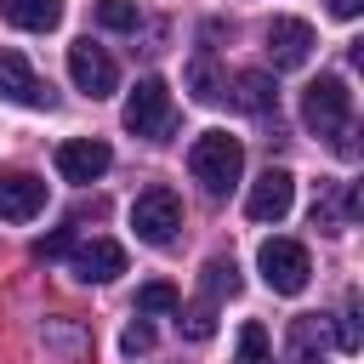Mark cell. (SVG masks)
Listing matches in <instances>:
<instances>
[{
	"mask_svg": "<svg viewBox=\"0 0 364 364\" xmlns=\"http://www.w3.org/2000/svg\"><path fill=\"white\" fill-rule=\"evenodd\" d=\"M301 119H307V131H318L341 154H353V91H347L341 74H318L301 91Z\"/></svg>",
	"mask_w": 364,
	"mask_h": 364,
	"instance_id": "6da1fadb",
	"label": "cell"
},
{
	"mask_svg": "<svg viewBox=\"0 0 364 364\" xmlns=\"http://www.w3.org/2000/svg\"><path fill=\"white\" fill-rule=\"evenodd\" d=\"M188 171L205 193H228L245 171V142L228 136V131H199L193 148H188Z\"/></svg>",
	"mask_w": 364,
	"mask_h": 364,
	"instance_id": "7a4b0ae2",
	"label": "cell"
},
{
	"mask_svg": "<svg viewBox=\"0 0 364 364\" xmlns=\"http://www.w3.org/2000/svg\"><path fill=\"white\" fill-rule=\"evenodd\" d=\"M131 228H136L142 245H171L176 228H182V199L171 188H142L131 199Z\"/></svg>",
	"mask_w": 364,
	"mask_h": 364,
	"instance_id": "3957f363",
	"label": "cell"
},
{
	"mask_svg": "<svg viewBox=\"0 0 364 364\" xmlns=\"http://www.w3.org/2000/svg\"><path fill=\"white\" fill-rule=\"evenodd\" d=\"M256 267H262L267 290H279V296H301L307 290V273H313L307 245H296V239H267L256 250Z\"/></svg>",
	"mask_w": 364,
	"mask_h": 364,
	"instance_id": "277c9868",
	"label": "cell"
},
{
	"mask_svg": "<svg viewBox=\"0 0 364 364\" xmlns=\"http://www.w3.org/2000/svg\"><path fill=\"white\" fill-rule=\"evenodd\" d=\"M125 131H136V136H165L171 131V85L159 74H148V80L131 85V97H125Z\"/></svg>",
	"mask_w": 364,
	"mask_h": 364,
	"instance_id": "5b68a950",
	"label": "cell"
},
{
	"mask_svg": "<svg viewBox=\"0 0 364 364\" xmlns=\"http://www.w3.org/2000/svg\"><path fill=\"white\" fill-rule=\"evenodd\" d=\"M68 80H74V91H85V97L97 102V97H114V91H119V63H114L102 46L74 40V46H68Z\"/></svg>",
	"mask_w": 364,
	"mask_h": 364,
	"instance_id": "8992f818",
	"label": "cell"
},
{
	"mask_svg": "<svg viewBox=\"0 0 364 364\" xmlns=\"http://www.w3.org/2000/svg\"><path fill=\"white\" fill-rule=\"evenodd\" d=\"M290 205H296V176L284 165H267L245 193V216L250 222H279V216H290Z\"/></svg>",
	"mask_w": 364,
	"mask_h": 364,
	"instance_id": "52a82bcc",
	"label": "cell"
},
{
	"mask_svg": "<svg viewBox=\"0 0 364 364\" xmlns=\"http://www.w3.org/2000/svg\"><path fill=\"white\" fill-rule=\"evenodd\" d=\"M0 97L17 108H51V85L28 68L23 51H0Z\"/></svg>",
	"mask_w": 364,
	"mask_h": 364,
	"instance_id": "ba28073f",
	"label": "cell"
},
{
	"mask_svg": "<svg viewBox=\"0 0 364 364\" xmlns=\"http://www.w3.org/2000/svg\"><path fill=\"white\" fill-rule=\"evenodd\" d=\"M108 165H114V148H108V142H97V136L57 142V176H63V182H97Z\"/></svg>",
	"mask_w": 364,
	"mask_h": 364,
	"instance_id": "9c48e42d",
	"label": "cell"
},
{
	"mask_svg": "<svg viewBox=\"0 0 364 364\" xmlns=\"http://www.w3.org/2000/svg\"><path fill=\"white\" fill-rule=\"evenodd\" d=\"M46 210V182L34 171H0V222H34Z\"/></svg>",
	"mask_w": 364,
	"mask_h": 364,
	"instance_id": "30bf717a",
	"label": "cell"
},
{
	"mask_svg": "<svg viewBox=\"0 0 364 364\" xmlns=\"http://www.w3.org/2000/svg\"><path fill=\"white\" fill-rule=\"evenodd\" d=\"M313 57V23L301 17H273L267 23V63L273 68H301Z\"/></svg>",
	"mask_w": 364,
	"mask_h": 364,
	"instance_id": "8fae6325",
	"label": "cell"
},
{
	"mask_svg": "<svg viewBox=\"0 0 364 364\" xmlns=\"http://www.w3.org/2000/svg\"><path fill=\"white\" fill-rule=\"evenodd\" d=\"M68 256H74V279H85V284H108V279L125 273V245L119 239H85Z\"/></svg>",
	"mask_w": 364,
	"mask_h": 364,
	"instance_id": "7c38bea8",
	"label": "cell"
},
{
	"mask_svg": "<svg viewBox=\"0 0 364 364\" xmlns=\"http://www.w3.org/2000/svg\"><path fill=\"white\" fill-rule=\"evenodd\" d=\"M358 216V193L353 182H318V199H313V228H347Z\"/></svg>",
	"mask_w": 364,
	"mask_h": 364,
	"instance_id": "4fadbf2b",
	"label": "cell"
},
{
	"mask_svg": "<svg viewBox=\"0 0 364 364\" xmlns=\"http://www.w3.org/2000/svg\"><path fill=\"white\" fill-rule=\"evenodd\" d=\"M0 11L11 28H28V34H51L63 23V0H0Z\"/></svg>",
	"mask_w": 364,
	"mask_h": 364,
	"instance_id": "5bb4252c",
	"label": "cell"
},
{
	"mask_svg": "<svg viewBox=\"0 0 364 364\" xmlns=\"http://www.w3.org/2000/svg\"><path fill=\"white\" fill-rule=\"evenodd\" d=\"M233 102H239L245 114H267V108H273V80H267L262 68H245V74L233 80Z\"/></svg>",
	"mask_w": 364,
	"mask_h": 364,
	"instance_id": "9a60e30c",
	"label": "cell"
},
{
	"mask_svg": "<svg viewBox=\"0 0 364 364\" xmlns=\"http://www.w3.org/2000/svg\"><path fill=\"white\" fill-rule=\"evenodd\" d=\"M176 307H182V296H176V284H165V279H154V284L136 290V318H159V313H176Z\"/></svg>",
	"mask_w": 364,
	"mask_h": 364,
	"instance_id": "2e32d148",
	"label": "cell"
},
{
	"mask_svg": "<svg viewBox=\"0 0 364 364\" xmlns=\"http://www.w3.org/2000/svg\"><path fill=\"white\" fill-rule=\"evenodd\" d=\"M188 91H193V102H216L228 91V80L210 68V57H199V63H188Z\"/></svg>",
	"mask_w": 364,
	"mask_h": 364,
	"instance_id": "e0dca14e",
	"label": "cell"
},
{
	"mask_svg": "<svg viewBox=\"0 0 364 364\" xmlns=\"http://www.w3.org/2000/svg\"><path fill=\"white\" fill-rule=\"evenodd\" d=\"M233 364H273V347H267V330L250 318L245 330H239V353H233Z\"/></svg>",
	"mask_w": 364,
	"mask_h": 364,
	"instance_id": "ac0fdd59",
	"label": "cell"
},
{
	"mask_svg": "<svg viewBox=\"0 0 364 364\" xmlns=\"http://www.w3.org/2000/svg\"><path fill=\"white\" fill-rule=\"evenodd\" d=\"M176 324H182V336H193V341H210V336H216V307H210V301H193L188 313L176 307Z\"/></svg>",
	"mask_w": 364,
	"mask_h": 364,
	"instance_id": "d6986e66",
	"label": "cell"
},
{
	"mask_svg": "<svg viewBox=\"0 0 364 364\" xmlns=\"http://www.w3.org/2000/svg\"><path fill=\"white\" fill-rule=\"evenodd\" d=\"M97 23L114 34H131L142 17H136V0H97Z\"/></svg>",
	"mask_w": 364,
	"mask_h": 364,
	"instance_id": "ffe728a7",
	"label": "cell"
},
{
	"mask_svg": "<svg viewBox=\"0 0 364 364\" xmlns=\"http://www.w3.org/2000/svg\"><path fill=\"white\" fill-rule=\"evenodd\" d=\"M205 290H210V296H233V290H239L233 256H210V262H205Z\"/></svg>",
	"mask_w": 364,
	"mask_h": 364,
	"instance_id": "44dd1931",
	"label": "cell"
},
{
	"mask_svg": "<svg viewBox=\"0 0 364 364\" xmlns=\"http://www.w3.org/2000/svg\"><path fill=\"white\" fill-rule=\"evenodd\" d=\"M74 250V228H57V233H46L40 245H34V256L40 262H51V256H68Z\"/></svg>",
	"mask_w": 364,
	"mask_h": 364,
	"instance_id": "7402d4cb",
	"label": "cell"
},
{
	"mask_svg": "<svg viewBox=\"0 0 364 364\" xmlns=\"http://www.w3.org/2000/svg\"><path fill=\"white\" fill-rule=\"evenodd\" d=\"M336 347H341V353H358V347H364V336H358V313H353V307L336 318Z\"/></svg>",
	"mask_w": 364,
	"mask_h": 364,
	"instance_id": "603a6c76",
	"label": "cell"
},
{
	"mask_svg": "<svg viewBox=\"0 0 364 364\" xmlns=\"http://www.w3.org/2000/svg\"><path fill=\"white\" fill-rule=\"evenodd\" d=\"M119 347H125V353H148V347H154V324H148V318H136V324H125V336H119Z\"/></svg>",
	"mask_w": 364,
	"mask_h": 364,
	"instance_id": "cb8c5ba5",
	"label": "cell"
},
{
	"mask_svg": "<svg viewBox=\"0 0 364 364\" xmlns=\"http://www.w3.org/2000/svg\"><path fill=\"white\" fill-rule=\"evenodd\" d=\"M330 11H336V17H358V11H364V0H330Z\"/></svg>",
	"mask_w": 364,
	"mask_h": 364,
	"instance_id": "d4e9b609",
	"label": "cell"
}]
</instances>
